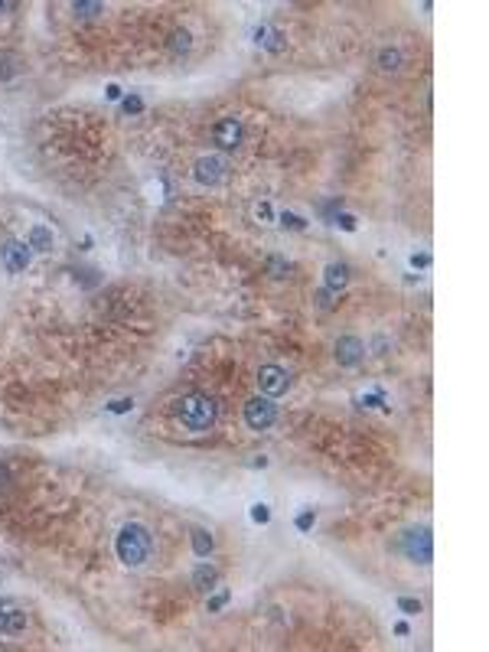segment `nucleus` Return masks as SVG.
Instances as JSON below:
<instances>
[{
	"mask_svg": "<svg viewBox=\"0 0 489 652\" xmlns=\"http://www.w3.org/2000/svg\"><path fill=\"white\" fill-rule=\"evenodd\" d=\"M173 418H177L186 430H193V434H203V430H209L215 424V418H219V404H215V398H209V395H203V392H189V395H183V398L173 402Z\"/></svg>",
	"mask_w": 489,
	"mask_h": 652,
	"instance_id": "1",
	"label": "nucleus"
},
{
	"mask_svg": "<svg viewBox=\"0 0 489 652\" xmlns=\"http://www.w3.org/2000/svg\"><path fill=\"white\" fill-rule=\"evenodd\" d=\"M118 558L127 564V568H137V564L147 561V554H151V532L144 525H137V522H127L121 532H118Z\"/></svg>",
	"mask_w": 489,
	"mask_h": 652,
	"instance_id": "2",
	"label": "nucleus"
},
{
	"mask_svg": "<svg viewBox=\"0 0 489 652\" xmlns=\"http://www.w3.org/2000/svg\"><path fill=\"white\" fill-rule=\"evenodd\" d=\"M277 421V408L271 398H251L248 404H245V424H248L251 430H267L271 424Z\"/></svg>",
	"mask_w": 489,
	"mask_h": 652,
	"instance_id": "3",
	"label": "nucleus"
},
{
	"mask_svg": "<svg viewBox=\"0 0 489 652\" xmlns=\"http://www.w3.org/2000/svg\"><path fill=\"white\" fill-rule=\"evenodd\" d=\"M287 385H291L287 369H281V366H261L258 369V388H261V395H267V398H277V395L287 392Z\"/></svg>",
	"mask_w": 489,
	"mask_h": 652,
	"instance_id": "4",
	"label": "nucleus"
},
{
	"mask_svg": "<svg viewBox=\"0 0 489 652\" xmlns=\"http://www.w3.org/2000/svg\"><path fill=\"white\" fill-rule=\"evenodd\" d=\"M241 137H245V127H241L239 117H222V121L212 127V141L219 143L222 151H231V147H239Z\"/></svg>",
	"mask_w": 489,
	"mask_h": 652,
	"instance_id": "5",
	"label": "nucleus"
},
{
	"mask_svg": "<svg viewBox=\"0 0 489 652\" xmlns=\"http://www.w3.org/2000/svg\"><path fill=\"white\" fill-rule=\"evenodd\" d=\"M0 261H4V268H7L10 274L27 271V264H30L27 241H4V248H0Z\"/></svg>",
	"mask_w": 489,
	"mask_h": 652,
	"instance_id": "6",
	"label": "nucleus"
},
{
	"mask_svg": "<svg viewBox=\"0 0 489 652\" xmlns=\"http://www.w3.org/2000/svg\"><path fill=\"white\" fill-rule=\"evenodd\" d=\"M405 548H408V554L418 564H431V558H434V545H431V532H427V528L408 532V535H405Z\"/></svg>",
	"mask_w": 489,
	"mask_h": 652,
	"instance_id": "7",
	"label": "nucleus"
},
{
	"mask_svg": "<svg viewBox=\"0 0 489 652\" xmlns=\"http://www.w3.org/2000/svg\"><path fill=\"white\" fill-rule=\"evenodd\" d=\"M222 173H225V160H219V157H199L193 167V179L199 186H215L222 179Z\"/></svg>",
	"mask_w": 489,
	"mask_h": 652,
	"instance_id": "8",
	"label": "nucleus"
},
{
	"mask_svg": "<svg viewBox=\"0 0 489 652\" xmlns=\"http://www.w3.org/2000/svg\"><path fill=\"white\" fill-rule=\"evenodd\" d=\"M365 356V346L362 340H356V336H339L336 340V362L339 366H359Z\"/></svg>",
	"mask_w": 489,
	"mask_h": 652,
	"instance_id": "9",
	"label": "nucleus"
},
{
	"mask_svg": "<svg viewBox=\"0 0 489 652\" xmlns=\"http://www.w3.org/2000/svg\"><path fill=\"white\" fill-rule=\"evenodd\" d=\"M27 626V613L13 603H0V633H20Z\"/></svg>",
	"mask_w": 489,
	"mask_h": 652,
	"instance_id": "10",
	"label": "nucleus"
},
{
	"mask_svg": "<svg viewBox=\"0 0 489 652\" xmlns=\"http://www.w3.org/2000/svg\"><path fill=\"white\" fill-rule=\"evenodd\" d=\"M53 232L46 229V225H33L30 229V235H27V248H36V251H49L53 248Z\"/></svg>",
	"mask_w": 489,
	"mask_h": 652,
	"instance_id": "11",
	"label": "nucleus"
},
{
	"mask_svg": "<svg viewBox=\"0 0 489 652\" xmlns=\"http://www.w3.org/2000/svg\"><path fill=\"white\" fill-rule=\"evenodd\" d=\"M346 284H349V268L346 264H339V261L326 264V287L329 290H343Z\"/></svg>",
	"mask_w": 489,
	"mask_h": 652,
	"instance_id": "12",
	"label": "nucleus"
},
{
	"mask_svg": "<svg viewBox=\"0 0 489 652\" xmlns=\"http://www.w3.org/2000/svg\"><path fill=\"white\" fill-rule=\"evenodd\" d=\"M215 584V571L209 568V564H199L193 571V587H199V590H209Z\"/></svg>",
	"mask_w": 489,
	"mask_h": 652,
	"instance_id": "13",
	"label": "nucleus"
},
{
	"mask_svg": "<svg viewBox=\"0 0 489 652\" xmlns=\"http://www.w3.org/2000/svg\"><path fill=\"white\" fill-rule=\"evenodd\" d=\"M193 551L199 554V558H205V554L212 551V535H209L205 528H196L193 532Z\"/></svg>",
	"mask_w": 489,
	"mask_h": 652,
	"instance_id": "14",
	"label": "nucleus"
},
{
	"mask_svg": "<svg viewBox=\"0 0 489 652\" xmlns=\"http://www.w3.org/2000/svg\"><path fill=\"white\" fill-rule=\"evenodd\" d=\"M379 65H382L385 72L401 69V53L398 49H382V53H379Z\"/></svg>",
	"mask_w": 489,
	"mask_h": 652,
	"instance_id": "15",
	"label": "nucleus"
},
{
	"mask_svg": "<svg viewBox=\"0 0 489 652\" xmlns=\"http://www.w3.org/2000/svg\"><path fill=\"white\" fill-rule=\"evenodd\" d=\"M267 268H271V274H274V277H284L287 274V261L274 255V258H267Z\"/></svg>",
	"mask_w": 489,
	"mask_h": 652,
	"instance_id": "16",
	"label": "nucleus"
},
{
	"mask_svg": "<svg viewBox=\"0 0 489 652\" xmlns=\"http://www.w3.org/2000/svg\"><path fill=\"white\" fill-rule=\"evenodd\" d=\"M281 225H284V229H303L307 222H303L300 215H293V212H281Z\"/></svg>",
	"mask_w": 489,
	"mask_h": 652,
	"instance_id": "17",
	"label": "nucleus"
},
{
	"mask_svg": "<svg viewBox=\"0 0 489 652\" xmlns=\"http://www.w3.org/2000/svg\"><path fill=\"white\" fill-rule=\"evenodd\" d=\"M173 49H177V53H179V49H183V53L189 49V33H186V30H179V33H173Z\"/></svg>",
	"mask_w": 489,
	"mask_h": 652,
	"instance_id": "18",
	"label": "nucleus"
},
{
	"mask_svg": "<svg viewBox=\"0 0 489 652\" xmlns=\"http://www.w3.org/2000/svg\"><path fill=\"white\" fill-rule=\"evenodd\" d=\"M251 518H255V522H267V518H271V509H267L265 502H258V506H251Z\"/></svg>",
	"mask_w": 489,
	"mask_h": 652,
	"instance_id": "19",
	"label": "nucleus"
},
{
	"mask_svg": "<svg viewBox=\"0 0 489 652\" xmlns=\"http://www.w3.org/2000/svg\"><path fill=\"white\" fill-rule=\"evenodd\" d=\"M398 607L405 610V613H421V600H411V597H401Z\"/></svg>",
	"mask_w": 489,
	"mask_h": 652,
	"instance_id": "20",
	"label": "nucleus"
},
{
	"mask_svg": "<svg viewBox=\"0 0 489 652\" xmlns=\"http://www.w3.org/2000/svg\"><path fill=\"white\" fill-rule=\"evenodd\" d=\"M310 525H313V509L300 512V516H297V528H300V532H310Z\"/></svg>",
	"mask_w": 489,
	"mask_h": 652,
	"instance_id": "21",
	"label": "nucleus"
},
{
	"mask_svg": "<svg viewBox=\"0 0 489 652\" xmlns=\"http://www.w3.org/2000/svg\"><path fill=\"white\" fill-rule=\"evenodd\" d=\"M336 225H343L346 232H356V219H353L349 212H339V215H336Z\"/></svg>",
	"mask_w": 489,
	"mask_h": 652,
	"instance_id": "22",
	"label": "nucleus"
},
{
	"mask_svg": "<svg viewBox=\"0 0 489 652\" xmlns=\"http://www.w3.org/2000/svg\"><path fill=\"white\" fill-rule=\"evenodd\" d=\"M72 10H75V13H85V17H91V13H98V10H101V4H72Z\"/></svg>",
	"mask_w": 489,
	"mask_h": 652,
	"instance_id": "23",
	"label": "nucleus"
},
{
	"mask_svg": "<svg viewBox=\"0 0 489 652\" xmlns=\"http://www.w3.org/2000/svg\"><path fill=\"white\" fill-rule=\"evenodd\" d=\"M225 603H229V594H225V590H222V594H215V597L209 600V613H215V610H222Z\"/></svg>",
	"mask_w": 489,
	"mask_h": 652,
	"instance_id": "24",
	"label": "nucleus"
},
{
	"mask_svg": "<svg viewBox=\"0 0 489 652\" xmlns=\"http://www.w3.org/2000/svg\"><path fill=\"white\" fill-rule=\"evenodd\" d=\"M121 108H125L127 115H134V111H141V108H144V101L137 98V95H131V98H125V105H121Z\"/></svg>",
	"mask_w": 489,
	"mask_h": 652,
	"instance_id": "25",
	"label": "nucleus"
},
{
	"mask_svg": "<svg viewBox=\"0 0 489 652\" xmlns=\"http://www.w3.org/2000/svg\"><path fill=\"white\" fill-rule=\"evenodd\" d=\"M131 398H121V402H115V404H111V411H115V414H121V411H127V408H131Z\"/></svg>",
	"mask_w": 489,
	"mask_h": 652,
	"instance_id": "26",
	"label": "nucleus"
},
{
	"mask_svg": "<svg viewBox=\"0 0 489 652\" xmlns=\"http://www.w3.org/2000/svg\"><path fill=\"white\" fill-rule=\"evenodd\" d=\"M411 261H414V264H421V268H424V264H431V258H427V255H414Z\"/></svg>",
	"mask_w": 489,
	"mask_h": 652,
	"instance_id": "27",
	"label": "nucleus"
},
{
	"mask_svg": "<svg viewBox=\"0 0 489 652\" xmlns=\"http://www.w3.org/2000/svg\"><path fill=\"white\" fill-rule=\"evenodd\" d=\"M108 98H121V89H118V85H108Z\"/></svg>",
	"mask_w": 489,
	"mask_h": 652,
	"instance_id": "28",
	"label": "nucleus"
},
{
	"mask_svg": "<svg viewBox=\"0 0 489 652\" xmlns=\"http://www.w3.org/2000/svg\"><path fill=\"white\" fill-rule=\"evenodd\" d=\"M258 219H271V206H258Z\"/></svg>",
	"mask_w": 489,
	"mask_h": 652,
	"instance_id": "29",
	"label": "nucleus"
},
{
	"mask_svg": "<svg viewBox=\"0 0 489 652\" xmlns=\"http://www.w3.org/2000/svg\"><path fill=\"white\" fill-rule=\"evenodd\" d=\"M4 7H7V4H0V13H4Z\"/></svg>",
	"mask_w": 489,
	"mask_h": 652,
	"instance_id": "30",
	"label": "nucleus"
}]
</instances>
